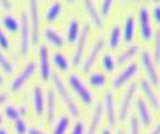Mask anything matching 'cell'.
Masks as SVG:
<instances>
[{
  "label": "cell",
  "instance_id": "obj_16",
  "mask_svg": "<svg viewBox=\"0 0 160 134\" xmlns=\"http://www.w3.org/2000/svg\"><path fill=\"white\" fill-rule=\"evenodd\" d=\"M103 109L107 113L108 123L109 125H115V121H116V107H115V101H113L112 91L104 93V107Z\"/></svg>",
  "mask_w": 160,
  "mask_h": 134
},
{
  "label": "cell",
  "instance_id": "obj_33",
  "mask_svg": "<svg viewBox=\"0 0 160 134\" xmlns=\"http://www.w3.org/2000/svg\"><path fill=\"white\" fill-rule=\"evenodd\" d=\"M153 62L158 64L160 62V28L155 31L153 35Z\"/></svg>",
  "mask_w": 160,
  "mask_h": 134
},
{
  "label": "cell",
  "instance_id": "obj_41",
  "mask_svg": "<svg viewBox=\"0 0 160 134\" xmlns=\"http://www.w3.org/2000/svg\"><path fill=\"white\" fill-rule=\"evenodd\" d=\"M9 99V94L8 91H0V106L4 105L7 101Z\"/></svg>",
  "mask_w": 160,
  "mask_h": 134
},
{
  "label": "cell",
  "instance_id": "obj_49",
  "mask_svg": "<svg viewBox=\"0 0 160 134\" xmlns=\"http://www.w3.org/2000/svg\"><path fill=\"white\" fill-rule=\"evenodd\" d=\"M159 77H160V75H159Z\"/></svg>",
  "mask_w": 160,
  "mask_h": 134
},
{
  "label": "cell",
  "instance_id": "obj_25",
  "mask_svg": "<svg viewBox=\"0 0 160 134\" xmlns=\"http://www.w3.org/2000/svg\"><path fill=\"white\" fill-rule=\"evenodd\" d=\"M52 62L55 66H56V68H59V70H62V71H68L69 67H71L67 55L63 51H55L52 54Z\"/></svg>",
  "mask_w": 160,
  "mask_h": 134
},
{
  "label": "cell",
  "instance_id": "obj_39",
  "mask_svg": "<svg viewBox=\"0 0 160 134\" xmlns=\"http://www.w3.org/2000/svg\"><path fill=\"white\" fill-rule=\"evenodd\" d=\"M152 15H153V19L158 24H160V3L153 4V8H152Z\"/></svg>",
  "mask_w": 160,
  "mask_h": 134
},
{
  "label": "cell",
  "instance_id": "obj_27",
  "mask_svg": "<svg viewBox=\"0 0 160 134\" xmlns=\"http://www.w3.org/2000/svg\"><path fill=\"white\" fill-rule=\"evenodd\" d=\"M139 52V46L138 44H129V46L123 50V51L119 52L118 55V63L119 64H123V63H127L128 61H131V59L136 55Z\"/></svg>",
  "mask_w": 160,
  "mask_h": 134
},
{
  "label": "cell",
  "instance_id": "obj_7",
  "mask_svg": "<svg viewBox=\"0 0 160 134\" xmlns=\"http://www.w3.org/2000/svg\"><path fill=\"white\" fill-rule=\"evenodd\" d=\"M89 29H91V26L89 23H84L83 28L80 29V35L79 39L76 42V47H75V51H73V66L75 67H79L80 63H82V59L84 56V50H86L87 46V42H88V36H89Z\"/></svg>",
  "mask_w": 160,
  "mask_h": 134
},
{
  "label": "cell",
  "instance_id": "obj_17",
  "mask_svg": "<svg viewBox=\"0 0 160 134\" xmlns=\"http://www.w3.org/2000/svg\"><path fill=\"white\" fill-rule=\"evenodd\" d=\"M84 4V8H86V11L88 13L89 19L92 20V23L95 24V26L98 27H104V22H103V16L102 13H100V11L98 9L96 4H95L93 2H91V0H86V2L83 3Z\"/></svg>",
  "mask_w": 160,
  "mask_h": 134
},
{
  "label": "cell",
  "instance_id": "obj_18",
  "mask_svg": "<svg viewBox=\"0 0 160 134\" xmlns=\"http://www.w3.org/2000/svg\"><path fill=\"white\" fill-rule=\"evenodd\" d=\"M43 34H44V38L47 39V42L51 43V46L53 47H64V44H66L63 35L58 29H55L52 27H48V26L44 27Z\"/></svg>",
  "mask_w": 160,
  "mask_h": 134
},
{
  "label": "cell",
  "instance_id": "obj_11",
  "mask_svg": "<svg viewBox=\"0 0 160 134\" xmlns=\"http://www.w3.org/2000/svg\"><path fill=\"white\" fill-rule=\"evenodd\" d=\"M104 43H106V39L103 36H99L96 40L93 42L91 50L88 51V54L84 58V62H83V71H89L91 70V67L93 66L95 61H96V58L99 56V54L102 52V50L104 47Z\"/></svg>",
  "mask_w": 160,
  "mask_h": 134
},
{
  "label": "cell",
  "instance_id": "obj_38",
  "mask_svg": "<svg viewBox=\"0 0 160 134\" xmlns=\"http://www.w3.org/2000/svg\"><path fill=\"white\" fill-rule=\"evenodd\" d=\"M71 134H86V126H84L83 121H76L71 130Z\"/></svg>",
  "mask_w": 160,
  "mask_h": 134
},
{
  "label": "cell",
  "instance_id": "obj_44",
  "mask_svg": "<svg viewBox=\"0 0 160 134\" xmlns=\"http://www.w3.org/2000/svg\"><path fill=\"white\" fill-rule=\"evenodd\" d=\"M0 134H8L7 126H0Z\"/></svg>",
  "mask_w": 160,
  "mask_h": 134
},
{
  "label": "cell",
  "instance_id": "obj_14",
  "mask_svg": "<svg viewBox=\"0 0 160 134\" xmlns=\"http://www.w3.org/2000/svg\"><path fill=\"white\" fill-rule=\"evenodd\" d=\"M32 106L36 115H43L46 110V98H44L43 88L40 85H35L32 88Z\"/></svg>",
  "mask_w": 160,
  "mask_h": 134
},
{
  "label": "cell",
  "instance_id": "obj_5",
  "mask_svg": "<svg viewBox=\"0 0 160 134\" xmlns=\"http://www.w3.org/2000/svg\"><path fill=\"white\" fill-rule=\"evenodd\" d=\"M29 7V28H31V39H32V44L35 47L39 44L40 42V12H39V3L36 0H31L28 3Z\"/></svg>",
  "mask_w": 160,
  "mask_h": 134
},
{
  "label": "cell",
  "instance_id": "obj_29",
  "mask_svg": "<svg viewBox=\"0 0 160 134\" xmlns=\"http://www.w3.org/2000/svg\"><path fill=\"white\" fill-rule=\"evenodd\" d=\"M120 38H122V29L119 26H112L109 28L108 34V43L112 48H116L120 43Z\"/></svg>",
  "mask_w": 160,
  "mask_h": 134
},
{
  "label": "cell",
  "instance_id": "obj_43",
  "mask_svg": "<svg viewBox=\"0 0 160 134\" xmlns=\"http://www.w3.org/2000/svg\"><path fill=\"white\" fill-rule=\"evenodd\" d=\"M149 134H160V121L155 125V127L152 129L151 131H149Z\"/></svg>",
  "mask_w": 160,
  "mask_h": 134
},
{
  "label": "cell",
  "instance_id": "obj_19",
  "mask_svg": "<svg viewBox=\"0 0 160 134\" xmlns=\"http://www.w3.org/2000/svg\"><path fill=\"white\" fill-rule=\"evenodd\" d=\"M102 117H103V105H102V102H96V105H95V110L92 113L91 123H89L86 134H95L96 133V130L100 126V123H102Z\"/></svg>",
  "mask_w": 160,
  "mask_h": 134
},
{
  "label": "cell",
  "instance_id": "obj_26",
  "mask_svg": "<svg viewBox=\"0 0 160 134\" xmlns=\"http://www.w3.org/2000/svg\"><path fill=\"white\" fill-rule=\"evenodd\" d=\"M63 11V4L60 2H52L46 9V20L48 23H53L60 16Z\"/></svg>",
  "mask_w": 160,
  "mask_h": 134
},
{
  "label": "cell",
  "instance_id": "obj_31",
  "mask_svg": "<svg viewBox=\"0 0 160 134\" xmlns=\"http://www.w3.org/2000/svg\"><path fill=\"white\" fill-rule=\"evenodd\" d=\"M0 68L6 74H13V71H15V64L12 63L11 59L6 55V52H3L2 50H0Z\"/></svg>",
  "mask_w": 160,
  "mask_h": 134
},
{
  "label": "cell",
  "instance_id": "obj_3",
  "mask_svg": "<svg viewBox=\"0 0 160 134\" xmlns=\"http://www.w3.org/2000/svg\"><path fill=\"white\" fill-rule=\"evenodd\" d=\"M20 40H19V50L22 58H27L31 46V28H29V18L26 11L20 13Z\"/></svg>",
  "mask_w": 160,
  "mask_h": 134
},
{
  "label": "cell",
  "instance_id": "obj_20",
  "mask_svg": "<svg viewBox=\"0 0 160 134\" xmlns=\"http://www.w3.org/2000/svg\"><path fill=\"white\" fill-rule=\"evenodd\" d=\"M136 106H138V113H139V117L142 120V123L144 126H148L149 123L152 122V115H151V111L148 109L147 102L144 101L143 98H138L136 101Z\"/></svg>",
  "mask_w": 160,
  "mask_h": 134
},
{
  "label": "cell",
  "instance_id": "obj_8",
  "mask_svg": "<svg viewBox=\"0 0 160 134\" xmlns=\"http://www.w3.org/2000/svg\"><path fill=\"white\" fill-rule=\"evenodd\" d=\"M39 71L40 78L43 81H48L52 77L51 71V56H49V50L47 44L42 43L39 46Z\"/></svg>",
  "mask_w": 160,
  "mask_h": 134
},
{
  "label": "cell",
  "instance_id": "obj_15",
  "mask_svg": "<svg viewBox=\"0 0 160 134\" xmlns=\"http://www.w3.org/2000/svg\"><path fill=\"white\" fill-rule=\"evenodd\" d=\"M140 87H142V91L144 93V95L147 97V99L149 102H151V105L152 107L155 109V110H159L160 109V102H159V97H158V94L156 91L152 88L151 86V83H149L147 79H144L142 78L140 79Z\"/></svg>",
  "mask_w": 160,
  "mask_h": 134
},
{
  "label": "cell",
  "instance_id": "obj_35",
  "mask_svg": "<svg viewBox=\"0 0 160 134\" xmlns=\"http://www.w3.org/2000/svg\"><path fill=\"white\" fill-rule=\"evenodd\" d=\"M9 47H11V40H9V38L6 34V31H4V29L2 28V26H0V48L8 50Z\"/></svg>",
  "mask_w": 160,
  "mask_h": 134
},
{
  "label": "cell",
  "instance_id": "obj_34",
  "mask_svg": "<svg viewBox=\"0 0 160 134\" xmlns=\"http://www.w3.org/2000/svg\"><path fill=\"white\" fill-rule=\"evenodd\" d=\"M28 123L23 120V118H20L19 121L13 122V133L15 134H27L28 133Z\"/></svg>",
  "mask_w": 160,
  "mask_h": 134
},
{
  "label": "cell",
  "instance_id": "obj_48",
  "mask_svg": "<svg viewBox=\"0 0 160 134\" xmlns=\"http://www.w3.org/2000/svg\"><path fill=\"white\" fill-rule=\"evenodd\" d=\"M118 134H126V133H124L122 129H118Z\"/></svg>",
  "mask_w": 160,
  "mask_h": 134
},
{
  "label": "cell",
  "instance_id": "obj_22",
  "mask_svg": "<svg viewBox=\"0 0 160 134\" xmlns=\"http://www.w3.org/2000/svg\"><path fill=\"white\" fill-rule=\"evenodd\" d=\"M0 20H2V26L6 28L8 32L15 34V32H18L19 29H20V22H19V19L16 16H13L12 13H4Z\"/></svg>",
  "mask_w": 160,
  "mask_h": 134
},
{
  "label": "cell",
  "instance_id": "obj_37",
  "mask_svg": "<svg viewBox=\"0 0 160 134\" xmlns=\"http://www.w3.org/2000/svg\"><path fill=\"white\" fill-rule=\"evenodd\" d=\"M129 133L131 134H140L139 120H138V117H135V115H132L131 120H129Z\"/></svg>",
  "mask_w": 160,
  "mask_h": 134
},
{
  "label": "cell",
  "instance_id": "obj_40",
  "mask_svg": "<svg viewBox=\"0 0 160 134\" xmlns=\"http://www.w3.org/2000/svg\"><path fill=\"white\" fill-rule=\"evenodd\" d=\"M0 7H2L3 11H9L13 7V4L11 2H8V0H0Z\"/></svg>",
  "mask_w": 160,
  "mask_h": 134
},
{
  "label": "cell",
  "instance_id": "obj_46",
  "mask_svg": "<svg viewBox=\"0 0 160 134\" xmlns=\"http://www.w3.org/2000/svg\"><path fill=\"white\" fill-rule=\"evenodd\" d=\"M102 134H113L111 130H109L108 127H106V129H103V131H102Z\"/></svg>",
  "mask_w": 160,
  "mask_h": 134
},
{
  "label": "cell",
  "instance_id": "obj_23",
  "mask_svg": "<svg viewBox=\"0 0 160 134\" xmlns=\"http://www.w3.org/2000/svg\"><path fill=\"white\" fill-rule=\"evenodd\" d=\"M69 125H71V118L68 114H60L53 125L52 134H66Z\"/></svg>",
  "mask_w": 160,
  "mask_h": 134
},
{
  "label": "cell",
  "instance_id": "obj_32",
  "mask_svg": "<svg viewBox=\"0 0 160 134\" xmlns=\"http://www.w3.org/2000/svg\"><path fill=\"white\" fill-rule=\"evenodd\" d=\"M102 66L106 71L108 72H112L115 70V67H116V61H115V58L112 56V54L109 52H106L102 58Z\"/></svg>",
  "mask_w": 160,
  "mask_h": 134
},
{
  "label": "cell",
  "instance_id": "obj_12",
  "mask_svg": "<svg viewBox=\"0 0 160 134\" xmlns=\"http://www.w3.org/2000/svg\"><path fill=\"white\" fill-rule=\"evenodd\" d=\"M138 68H139L138 62H129L122 71H119L116 75H115V78L112 79V86L115 88H119L120 86H123L124 83L129 81V79L138 72Z\"/></svg>",
  "mask_w": 160,
  "mask_h": 134
},
{
  "label": "cell",
  "instance_id": "obj_1",
  "mask_svg": "<svg viewBox=\"0 0 160 134\" xmlns=\"http://www.w3.org/2000/svg\"><path fill=\"white\" fill-rule=\"evenodd\" d=\"M52 82H53V88L56 94H59L60 97H62L63 102L66 103V106L68 109L69 114H72L73 117H78L79 113H80V107L78 105V102L75 101V98L71 93H69L67 85L64 83V81L62 79V77L59 75V74H52Z\"/></svg>",
  "mask_w": 160,
  "mask_h": 134
},
{
  "label": "cell",
  "instance_id": "obj_13",
  "mask_svg": "<svg viewBox=\"0 0 160 134\" xmlns=\"http://www.w3.org/2000/svg\"><path fill=\"white\" fill-rule=\"evenodd\" d=\"M58 94L55 91L53 87H48L47 88V95H46V120L48 123H52L55 121L58 113V101H56Z\"/></svg>",
  "mask_w": 160,
  "mask_h": 134
},
{
  "label": "cell",
  "instance_id": "obj_42",
  "mask_svg": "<svg viewBox=\"0 0 160 134\" xmlns=\"http://www.w3.org/2000/svg\"><path fill=\"white\" fill-rule=\"evenodd\" d=\"M28 134H47V133L43 131L42 129H39V127H36V126H32V127L28 129Z\"/></svg>",
  "mask_w": 160,
  "mask_h": 134
},
{
  "label": "cell",
  "instance_id": "obj_9",
  "mask_svg": "<svg viewBox=\"0 0 160 134\" xmlns=\"http://www.w3.org/2000/svg\"><path fill=\"white\" fill-rule=\"evenodd\" d=\"M140 61H142V64L146 70L147 75L149 78V81L152 82V85L158 86L159 82H160V77H159V72L156 70V64L153 62V58H152V54L148 51L147 48H144L142 54H140Z\"/></svg>",
  "mask_w": 160,
  "mask_h": 134
},
{
  "label": "cell",
  "instance_id": "obj_28",
  "mask_svg": "<svg viewBox=\"0 0 160 134\" xmlns=\"http://www.w3.org/2000/svg\"><path fill=\"white\" fill-rule=\"evenodd\" d=\"M88 82H89V85L93 86V87H104L107 83V78L103 72L95 71V72H89Z\"/></svg>",
  "mask_w": 160,
  "mask_h": 134
},
{
  "label": "cell",
  "instance_id": "obj_30",
  "mask_svg": "<svg viewBox=\"0 0 160 134\" xmlns=\"http://www.w3.org/2000/svg\"><path fill=\"white\" fill-rule=\"evenodd\" d=\"M3 113H4V115L12 122H16L22 118V114H20V111H19V107H16L15 105H11V103H8V105L4 106Z\"/></svg>",
  "mask_w": 160,
  "mask_h": 134
},
{
  "label": "cell",
  "instance_id": "obj_21",
  "mask_svg": "<svg viewBox=\"0 0 160 134\" xmlns=\"http://www.w3.org/2000/svg\"><path fill=\"white\" fill-rule=\"evenodd\" d=\"M135 28H136V20H135L133 15H128L124 22V28H123V38L124 42L129 43L132 42V39L135 36Z\"/></svg>",
  "mask_w": 160,
  "mask_h": 134
},
{
  "label": "cell",
  "instance_id": "obj_6",
  "mask_svg": "<svg viewBox=\"0 0 160 134\" xmlns=\"http://www.w3.org/2000/svg\"><path fill=\"white\" fill-rule=\"evenodd\" d=\"M136 88H138L136 82L129 83L126 88V91L123 94L122 99H120V105L118 109V117H119L120 121H124L129 114V109H131V103L133 101V95H135V93H136Z\"/></svg>",
  "mask_w": 160,
  "mask_h": 134
},
{
  "label": "cell",
  "instance_id": "obj_47",
  "mask_svg": "<svg viewBox=\"0 0 160 134\" xmlns=\"http://www.w3.org/2000/svg\"><path fill=\"white\" fill-rule=\"evenodd\" d=\"M3 123V113H0V126H2Z\"/></svg>",
  "mask_w": 160,
  "mask_h": 134
},
{
  "label": "cell",
  "instance_id": "obj_24",
  "mask_svg": "<svg viewBox=\"0 0 160 134\" xmlns=\"http://www.w3.org/2000/svg\"><path fill=\"white\" fill-rule=\"evenodd\" d=\"M80 20L79 19H71L67 26V39L69 43H75L78 42L79 35H80Z\"/></svg>",
  "mask_w": 160,
  "mask_h": 134
},
{
  "label": "cell",
  "instance_id": "obj_36",
  "mask_svg": "<svg viewBox=\"0 0 160 134\" xmlns=\"http://www.w3.org/2000/svg\"><path fill=\"white\" fill-rule=\"evenodd\" d=\"M99 6H100V13H102V16H103V15H108L109 9L113 6V2L112 0H103V2H100Z\"/></svg>",
  "mask_w": 160,
  "mask_h": 134
},
{
  "label": "cell",
  "instance_id": "obj_2",
  "mask_svg": "<svg viewBox=\"0 0 160 134\" xmlns=\"http://www.w3.org/2000/svg\"><path fill=\"white\" fill-rule=\"evenodd\" d=\"M36 62L35 61H28L23 66V68L20 70L16 75L12 78V81L9 82V90L12 93H18L23 88V86L33 77V74L36 72Z\"/></svg>",
  "mask_w": 160,
  "mask_h": 134
},
{
  "label": "cell",
  "instance_id": "obj_10",
  "mask_svg": "<svg viewBox=\"0 0 160 134\" xmlns=\"http://www.w3.org/2000/svg\"><path fill=\"white\" fill-rule=\"evenodd\" d=\"M139 28H140V36L144 40H149L153 36L151 18H149V9L147 6H140L139 8Z\"/></svg>",
  "mask_w": 160,
  "mask_h": 134
},
{
  "label": "cell",
  "instance_id": "obj_4",
  "mask_svg": "<svg viewBox=\"0 0 160 134\" xmlns=\"http://www.w3.org/2000/svg\"><path fill=\"white\" fill-rule=\"evenodd\" d=\"M67 81H68V85L71 86L75 91H76V94L80 98V101H82L84 105H91L92 99H93V94L86 86V83H84L83 79L80 78L78 74L72 72V74H69V75H68Z\"/></svg>",
  "mask_w": 160,
  "mask_h": 134
},
{
  "label": "cell",
  "instance_id": "obj_45",
  "mask_svg": "<svg viewBox=\"0 0 160 134\" xmlns=\"http://www.w3.org/2000/svg\"><path fill=\"white\" fill-rule=\"evenodd\" d=\"M4 83H6V77H4L3 74L0 72V87H2V86L4 85Z\"/></svg>",
  "mask_w": 160,
  "mask_h": 134
}]
</instances>
